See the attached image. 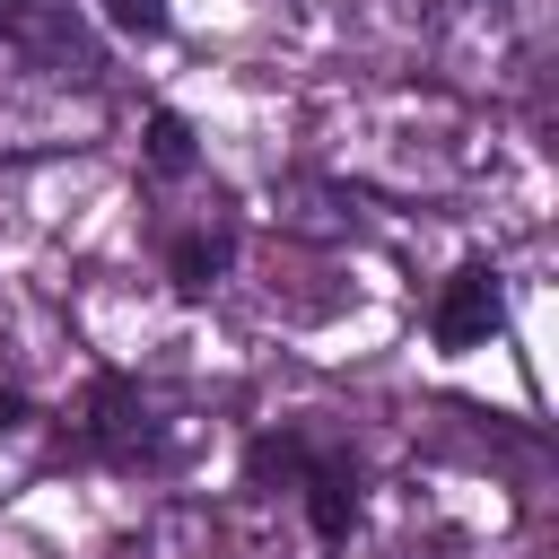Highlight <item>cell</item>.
<instances>
[{
  "label": "cell",
  "mask_w": 559,
  "mask_h": 559,
  "mask_svg": "<svg viewBox=\"0 0 559 559\" xmlns=\"http://www.w3.org/2000/svg\"><path fill=\"white\" fill-rule=\"evenodd\" d=\"M498 314H507V297H498V271H489V262H463V271L437 288V306H428V332H437V349H480V341L498 332Z\"/></svg>",
  "instance_id": "3"
},
{
  "label": "cell",
  "mask_w": 559,
  "mask_h": 559,
  "mask_svg": "<svg viewBox=\"0 0 559 559\" xmlns=\"http://www.w3.org/2000/svg\"><path fill=\"white\" fill-rule=\"evenodd\" d=\"M79 437H87L105 463H157V454H166L157 393H148L140 376H96V384H87V411H79Z\"/></svg>",
  "instance_id": "1"
},
{
  "label": "cell",
  "mask_w": 559,
  "mask_h": 559,
  "mask_svg": "<svg viewBox=\"0 0 559 559\" xmlns=\"http://www.w3.org/2000/svg\"><path fill=\"white\" fill-rule=\"evenodd\" d=\"M0 44L26 52L44 79H96V70H105V52H96V35L70 17V0H0Z\"/></svg>",
  "instance_id": "2"
},
{
  "label": "cell",
  "mask_w": 559,
  "mask_h": 559,
  "mask_svg": "<svg viewBox=\"0 0 559 559\" xmlns=\"http://www.w3.org/2000/svg\"><path fill=\"white\" fill-rule=\"evenodd\" d=\"M227 253H236V245H227V227H192V236H175L166 271H175V288H183V297H201V288L227 271Z\"/></svg>",
  "instance_id": "5"
},
{
  "label": "cell",
  "mask_w": 559,
  "mask_h": 559,
  "mask_svg": "<svg viewBox=\"0 0 559 559\" xmlns=\"http://www.w3.org/2000/svg\"><path fill=\"white\" fill-rule=\"evenodd\" d=\"M148 166L157 175H192V122L183 114H148Z\"/></svg>",
  "instance_id": "6"
},
{
  "label": "cell",
  "mask_w": 559,
  "mask_h": 559,
  "mask_svg": "<svg viewBox=\"0 0 559 559\" xmlns=\"http://www.w3.org/2000/svg\"><path fill=\"white\" fill-rule=\"evenodd\" d=\"M17 419H26V393H0V437H9Z\"/></svg>",
  "instance_id": "8"
},
{
  "label": "cell",
  "mask_w": 559,
  "mask_h": 559,
  "mask_svg": "<svg viewBox=\"0 0 559 559\" xmlns=\"http://www.w3.org/2000/svg\"><path fill=\"white\" fill-rule=\"evenodd\" d=\"M105 17H114L122 35H157V26H166V0H105Z\"/></svg>",
  "instance_id": "7"
},
{
  "label": "cell",
  "mask_w": 559,
  "mask_h": 559,
  "mask_svg": "<svg viewBox=\"0 0 559 559\" xmlns=\"http://www.w3.org/2000/svg\"><path fill=\"white\" fill-rule=\"evenodd\" d=\"M271 445H280V463L306 472V515H314V533H323V542H349V524H358V472H349V454H314V445H297V437H271Z\"/></svg>",
  "instance_id": "4"
}]
</instances>
